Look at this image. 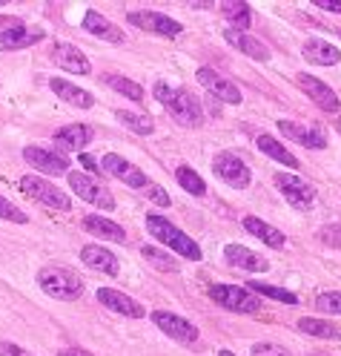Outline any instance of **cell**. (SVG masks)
Wrapping results in <instances>:
<instances>
[{"mask_svg": "<svg viewBox=\"0 0 341 356\" xmlns=\"http://www.w3.org/2000/svg\"><path fill=\"white\" fill-rule=\"evenodd\" d=\"M152 95L158 98V104H161L181 127H201V124H203L201 104H198V98H192V95L187 92V89L169 86V83H164V81H158V83L152 86Z\"/></svg>", "mask_w": 341, "mask_h": 356, "instance_id": "6da1fadb", "label": "cell"}, {"mask_svg": "<svg viewBox=\"0 0 341 356\" xmlns=\"http://www.w3.org/2000/svg\"><path fill=\"white\" fill-rule=\"evenodd\" d=\"M38 284L43 293L58 302H78L83 296V279L78 273H72L69 267H60V264L43 267L38 273Z\"/></svg>", "mask_w": 341, "mask_h": 356, "instance_id": "7a4b0ae2", "label": "cell"}, {"mask_svg": "<svg viewBox=\"0 0 341 356\" xmlns=\"http://www.w3.org/2000/svg\"><path fill=\"white\" fill-rule=\"evenodd\" d=\"M147 230H149L158 241H161V244H167V248H169L172 253H178L181 259H192V261L203 259V253H201L198 244L192 241V236H187L181 227H175L169 218L149 213V216H147Z\"/></svg>", "mask_w": 341, "mask_h": 356, "instance_id": "3957f363", "label": "cell"}, {"mask_svg": "<svg viewBox=\"0 0 341 356\" xmlns=\"http://www.w3.org/2000/svg\"><path fill=\"white\" fill-rule=\"evenodd\" d=\"M207 293L215 305H221L224 310H233V314H258L264 305L261 296H256L249 287H238V284H213Z\"/></svg>", "mask_w": 341, "mask_h": 356, "instance_id": "277c9868", "label": "cell"}, {"mask_svg": "<svg viewBox=\"0 0 341 356\" xmlns=\"http://www.w3.org/2000/svg\"><path fill=\"white\" fill-rule=\"evenodd\" d=\"M20 190H24L26 195H32L35 202L52 207V210H60V213L72 210V198L66 193H60L52 181H47V178H40V175H24L20 178Z\"/></svg>", "mask_w": 341, "mask_h": 356, "instance_id": "5b68a950", "label": "cell"}, {"mask_svg": "<svg viewBox=\"0 0 341 356\" xmlns=\"http://www.w3.org/2000/svg\"><path fill=\"white\" fill-rule=\"evenodd\" d=\"M213 172L235 190H244V187H249V181H253L249 167L244 164V159H238L235 152H218L213 159Z\"/></svg>", "mask_w": 341, "mask_h": 356, "instance_id": "8992f818", "label": "cell"}, {"mask_svg": "<svg viewBox=\"0 0 341 356\" xmlns=\"http://www.w3.org/2000/svg\"><path fill=\"white\" fill-rule=\"evenodd\" d=\"M276 187H278V193L287 198L295 210H307L315 202L313 184L304 181V178L295 175V172H276Z\"/></svg>", "mask_w": 341, "mask_h": 356, "instance_id": "52a82bcc", "label": "cell"}, {"mask_svg": "<svg viewBox=\"0 0 341 356\" xmlns=\"http://www.w3.org/2000/svg\"><path fill=\"white\" fill-rule=\"evenodd\" d=\"M69 184H72V190L83 198V202L95 204V207H101V210H115V198H112V193H109L103 184L92 181L89 175H83V172H69Z\"/></svg>", "mask_w": 341, "mask_h": 356, "instance_id": "ba28073f", "label": "cell"}, {"mask_svg": "<svg viewBox=\"0 0 341 356\" xmlns=\"http://www.w3.org/2000/svg\"><path fill=\"white\" fill-rule=\"evenodd\" d=\"M198 83L207 89L213 98H221L224 104H241L244 101L241 98V89L230 78H224L221 72L210 70V66H201V70H198Z\"/></svg>", "mask_w": 341, "mask_h": 356, "instance_id": "9c48e42d", "label": "cell"}, {"mask_svg": "<svg viewBox=\"0 0 341 356\" xmlns=\"http://www.w3.org/2000/svg\"><path fill=\"white\" fill-rule=\"evenodd\" d=\"M101 164H103V172H109L112 178H118V181H124L126 187H135V190H147L149 187V178L135 167V164H129L126 159H121V155H115V152H106L103 159H101Z\"/></svg>", "mask_w": 341, "mask_h": 356, "instance_id": "30bf717a", "label": "cell"}, {"mask_svg": "<svg viewBox=\"0 0 341 356\" xmlns=\"http://www.w3.org/2000/svg\"><path fill=\"white\" fill-rule=\"evenodd\" d=\"M152 322L155 327H161L169 339L175 342H184V345H192L198 342V327L192 322H187L184 316H178V314H167V310H155L152 314Z\"/></svg>", "mask_w": 341, "mask_h": 356, "instance_id": "8fae6325", "label": "cell"}, {"mask_svg": "<svg viewBox=\"0 0 341 356\" xmlns=\"http://www.w3.org/2000/svg\"><path fill=\"white\" fill-rule=\"evenodd\" d=\"M129 24L132 26H141L152 35H161V38H178L184 32V26L172 20L169 15H161V12H129Z\"/></svg>", "mask_w": 341, "mask_h": 356, "instance_id": "7c38bea8", "label": "cell"}, {"mask_svg": "<svg viewBox=\"0 0 341 356\" xmlns=\"http://www.w3.org/2000/svg\"><path fill=\"white\" fill-rule=\"evenodd\" d=\"M295 83L304 89L307 98H313V104H315L318 109H324V113H338L341 101L335 98V92H333V89H330L324 81H318V78L301 72V75H295Z\"/></svg>", "mask_w": 341, "mask_h": 356, "instance_id": "4fadbf2b", "label": "cell"}, {"mask_svg": "<svg viewBox=\"0 0 341 356\" xmlns=\"http://www.w3.org/2000/svg\"><path fill=\"white\" fill-rule=\"evenodd\" d=\"M24 159L38 170V172H47V175H69V161L58 155L55 149H43V147H26L24 149Z\"/></svg>", "mask_w": 341, "mask_h": 356, "instance_id": "5bb4252c", "label": "cell"}, {"mask_svg": "<svg viewBox=\"0 0 341 356\" xmlns=\"http://www.w3.org/2000/svg\"><path fill=\"white\" fill-rule=\"evenodd\" d=\"M52 60H55V66H60V70L69 72V75H89V72H92V63H89V58L78 47H72V43H55Z\"/></svg>", "mask_w": 341, "mask_h": 356, "instance_id": "9a60e30c", "label": "cell"}, {"mask_svg": "<svg viewBox=\"0 0 341 356\" xmlns=\"http://www.w3.org/2000/svg\"><path fill=\"white\" fill-rule=\"evenodd\" d=\"M98 302L106 310H112V314H121V316H129V319H141L147 314L144 305H138L132 296L115 291V287H101V291H98Z\"/></svg>", "mask_w": 341, "mask_h": 356, "instance_id": "2e32d148", "label": "cell"}, {"mask_svg": "<svg viewBox=\"0 0 341 356\" xmlns=\"http://www.w3.org/2000/svg\"><path fill=\"white\" fill-rule=\"evenodd\" d=\"M224 259L230 267H241V270H249V273H267L269 270V261L264 256H258L256 250L244 248V244H226Z\"/></svg>", "mask_w": 341, "mask_h": 356, "instance_id": "e0dca14e", "label": "cell"}, {"mask_svg": "<svg viewBox=\"0 0 341 356\" xmlns=\"http://www.w3.org/2000/svg\"><path fill=\"white\" fill-rule=\"evenodd\" d=\"M278 129H281V136H287L290 141L301 144V147H310V149H324L327 147L324 132L315 129V127H304V124H295V121H278Z\"/></svg>", "mask_w": 341, "mask_h": 356, "instance_id": "ac0fdd59", "label": "cell"}, {"mask_svg": "<svg viewBox=\"0 0 341 356\" xmlns=\"http://www.w3.org/2000/svg\"><path fill=\"white\" fill-rule=\"evenodd\" d=\"M81 261L89 267V270H98L106 276H118V270H121L115 253H109L106 248H101V244H86L81 250Z\"/></svg>", "mask_w": 341, "mask_h": 356, "instance_id": "d6986e66", "label": "cell"}, {"mask_svg": "<svg viewBox=\"0 0 341 356\" xmlns=\"http://www.w3.org/2000/svg\"><path fill=\"white\" fill-rule=\"evenodd\" d=\"M89 141H92V129H89L86 124H69V127L58 129L55 138H52L55 149H60V152H78Z\"/></svg>", "mask_w": 341, "mask_h": 356, "instance_id": "ffe728a7", "label": "cell"}, {"mask_svg": "<svg viewBox=\"0 0 341 356\" xmlns=\"http://www.w3.org/2000/svg\"><path fill=\"white\" fill-rule=\"evenodd\" d=\"M83 29L92 35V38H101V40H109V43H124V40H126L124 29H118L109 17H103V15L95 12V9H89V12L83 15Z\"/></svg>", "mask_w": 341, "mask_h": 356, "instance_id": "44dd1931", "label": "cell"}, {"mask_svg": "<svg viewBox=\"0 0 341 356\" xmlns=\"http://www.w3.org/2000/svg\"><path fill=\"white\" fill-rule=\"evenodd\" d=\"M43 40V29H26V26H12L0 32V52H17L26 49L32 43Z\"/></svg>", "mask_w": 341, "mask_h": 356, "instance_id": "7402d4cb", "label": "cell"}, {"mask_svg": "<svg viewBox=\"0 0 341 356\" xmlns=\"http://www.w3.org/2000/svg\"><path fill=\"white\" fill-rule=\"evenodd\" d=\"M224 38H226V43H230V47H235V49L244 52L247 58H253V60H269V49L264 47L258 38L247 35V32H238V29H226Z\"/></svg>", "mask_w": 341, "mask_h": 356, "instance_id": "603a6c76", "label": "cell"}, {"mask_svg": "<svg viewBox=\"0 0 341 356\" xmlns=\"http://www.w3.org/2000/svg\"><path fill=\"white\" fill-rule=\"evenodd\" d=\"M304 60L307 63H315V66H335L341 60V52L333 47V43L322 40V38H310L304 43V49H301Z\"/></svg>", "mask_w": 341, "mask_h": 356, "instance_id": "cb8c5ba5", "label": "cell"}, {"mask_svg": "<svg viewBox=\"0 0 341 356\" xmlns=\"http://www.w3.org/2000/svg\"><path fill=\"white\" fill-rule=\"evenodd\" d=\"M244 230L253 233L256 238H261L267 248H272V250H281L284 244H287V236L278 227H272V225H267V221H261L258 216H247L244 218Z\"/></svg>", "mask_w": 341, "mask_h": 356, "instance_id": "d4e9b609", "label": "cell"}, {"mask_svg": "<svg viewBox=\"0 0 341 356\" xmlns=\"http://www.w3.org/2000/svg\"><path fill=\"white\" fill-rule=\"evenodd\" d=\"M49 86H52V92H55L58 98H63L66 104H72V106H78V109H89V106L95 104V98L89 95L86 89H81V86H75V83H69V81H63V78H52Z\"/></svg>", "mask_w": 341, "mask_h": 356, "instance_id": "484cf974", "label": "cell"}, {"mask_svg": "<svg viewBox=\"0 0 341 356\" xmlns=\"http://www.w3.org/2000/svg\"><path fill=\"white\" fill-rule=\"evenodd\" d=\"M83 230L92 233V236H101L106 241H118V244L126 241V230L121 225H115V221L103 218V216H86L83 218Z\"/></svg>", "mask_w": 341, "mask_h": 356, "instance_id": "4316f807", "label": "cell"}, {"mask_svg": "<svg viewBox=\"0 0 341 356\" xmlns=\"http://www.w3.org/2000/svg\"><path fill=\"white\" fill-rule=\"evenodd\" d=\"M299 330L307 333V337H318V339H341V325L327 322V319L304 316V319H299Z\"/></svg>", "mask_w": 341, "mask_h": 356, "instance_id": "83f0119b", "label": "cell"}, {"mask_svg": "<svg viewBox=\"0 0 341 356\" xmlns=\"http://www.w3.org/2000/svg\"><path fill=\"white\" fill-rule=\"evenodd\" d=\"M258 149L264 152V155H269V159H276L278 164H284V167H299V159L281 144V141H276L272 136H258Z\"/></svg>", "mask_w": 341, "mask_h": 356, "instance_id": "f1b7e54d", "label": "cell"}, {"mask_svg": "<svg viewBox=\"0 0 341 356\" xmlns=\"http://www.w3.org/2000/svg\"><path fill=\"white\" fill-rule=\"evenodd\" d=\"M221 12L238 32L249 29V24H253V12H249V3H244V0H238V3L235 0H226V3H221Z\"/></svg>", "mask_w": 341, "mask_h": 356, "instance_id": "f546056e", "label": "cell"}, {"mask_svg": "<svg viewBox=\"0 0 341 356\" xmlns=\"http://www.w3.org/2000/svg\"><path fill=\"white\" fill-rule=\"evenodd\" d=\"M175 178H178V184L184 187L190 195H203V193H207V184H203V178H201L192 167H187V164H181V167L175 170Z\"/></svg>", "mask_w": 341, "mask_h": 356, "instance_id": "4dcf8cb0", "label": "cell"}, {"mask_svg": "<svg viewBox=\"0 0 341 356\" xmlns=\"http://www.w3.org/2000/svg\"><path fill=\"white\" fill-rule=\"evenodd\" d=\"M249 291L256 296H267V299H276V302H284V305H299V296L284 291V287H272V284H264V282H249Z\"/></svg>", "mask_w": 341, "mask_h": 356, "instance_id": "1f68e13d", "label": "cell"}, {"mask_svg": "<svg viewBox=\"0 0 341 356\" xmlns=\"http://www.w3.org/2000/svg\"><path fill=\"white\" fill-rule=\"evenodd\" d=\"M141 256H144L152 267H158V270H164V273H175V270H178V261H175L169 253L152 248V244H144V248H141Z\"/></svg>", "mask_w": 341, "mask_h": 356, "instance_id": "d6a6232c", "label": "cell"}, {"mask_svg": "<svg viewBox=\"0 0 341 356\" xmlns=\"http://www.w3.org/2000/svg\"><path fill=\"white\" fill-rule=\"evenodd\" d=\"M106 83L115 89V92H121V95H126V98H132L135 104H141L144 101V86L141 83H135V81H129V78H121V75H106Z\"/></svg>", "mask_w": 341, "mask_h": 356, "instance_id": "836d02e7", "label": "cell"}, {"mask_svg": "<svg viewBox=\"0 0 341 356\" xmlns=\"http://www.w3.org/2000/svg\"><path fill=\"white\" fill-rule=\"evenodd\" d=\"M118 121H121L126 129L138 132V136H149V132L155 129V124H152L149 115H135V113H124V109H118Z\"/></svg>", "mask_w": 341, "mask_h": 356, "instance_id": "e575fe53", "label": "cell"}, {"mask_svg": "<svg viewBox=\"0 0 341 356\" xmlns=\"http://www.w3.org/2000/svg\"><path fill=\"white\" fill-rule=\"evenodd\" d=\"M315 307H318V310H324V314H338V316H341V293H338V291L318 293Z\"/></svg>", "mask_w": 341, "mask_h": 356, "instance_id": "d590c367", "label": "cell"}, {"mask_svg": "<svg viewBox=\"0 0 341 356\" xmlns=\"http://www.w3.org/2000/svg\"><path fill=\"white\" fill-rule=\"evenodd\" d=\"M0 218L15 221V225H26V221H29V216L20 210V207H15L9 198H3V195H0Z\"/></svg>", "mask_w": 341, "mask_h": 356, "instance_id": "8d00e7d4", "label": "cell"}, {"mask_svg": "<svg viewBox=\"0 0 341 356\" xmlns=\"http://www.w3.org/2000/svg\"><path fill=\"white\" fill-rule=\"evenodd\" d=\"M249 356H292L287 348L281 345H272V342H258L253 345V350H249Z\"/></svg>", "mask_w": 341, "mask_h": 356, "instance_id": "74e56055", "label": "cell"}, {"mask_svg": "<svg viewBox=\"0 0 341 356\" xmlns=\"http://www.w3.org/2000/svg\"><path fill=\"white\" fill-rule=\"evenodd\" d=\"M318 238L330 248H341V225H330V227H322L318 230Z\"/></svg>", "mask_w": 341, "mask_h": 356, "instance_id": "f35d334b", "label": "cell"}, {"mask_svg": "<svg viewBox=\"0 0 341 356\" xmlns=\"http://www.w3.org/2000/svg\"><path fill=\"white\" fill-rule=\"evenodd\" d=\"M147 195L152 198L155 204H161V207H169V195L164 193V187H161V184H152V181H149V187H147Z\"/></svg>", "mask_w": 341, "mask_h": 356, "instance_id": "ab89813d", "label": "cell"}, {"mask_svg": "<svg viewBox=\"0 0 341 356\" xmlns=\"http://www.w3.org/2000/svg\"><path fill=\"white\" fill-rule=\"evenodd\" d=\"M0 356H32V353L15 342H0Z\"/></svg>", "mask_w": 341, "mask_h": 356, "instance_id": "60d3db41", "label": "cell"}, {"mask_svg": "<svg viewBox=\"0 0 341 356\" xmlns=\"http://www.w3.org/2000/svg\"><path fill=\"white\" fill-rule=\"evenodd\" d=\"M89 172H95V175H101L103 172V164L98 161V159H92V155H86V152H81V159H78Z\"/></svg>", "mask_w": 341, "mask_h": 356, "instance_id": "b9f144b4", "label": "cell"}, {"mask_svg": "<svg viewBox=\"0 0 341 356\" xmlns=\"http://www.w3.org/2000/svg\"><path fill=\"white\" fill-rule=\"evenodd\" d=\"M313 6L324 9V12H333V15H341V0H313Z\"/></svg>", "mask_w": 341, "mask_h": 356, "instance_id": "7bdbcfd3", "label": "cell"}, {"mask_svg": "<svg viewBox=\"0 0 341 356\" xmlns=\"http://www.w3.org/2000/svg\"><path fill=\"white\" fill-rule=\"evenodd\" d=\"M58 356H95V353H89V350H83V348H66V350H60Z\"/></svg>", "mask_w": 341, "mask_h": 356, "instance_id": "ee69618b", "label": "cell"}, {"mask_svg": "<svg viewBox=\"0 0 341 356\" xmlns=\"http://www.w3.org/2000/svg\"><path fill=\"white\" fill-rule=\"evenodd\" d=\"M218 356H235L233 350H218Z\"/></svg>", "mask_w": 341, "mask_h": 356, "instance_id": "f6af8a7d", "label": "cell"}, {"mask_svg": "<svg viewBox=\"0 0 341 356\" xmlns=\"http://www.w3.org/2000/svg\"><path fill=\"white\" fill-rule=\"evenodd\" d=\"M335 129H338V136H341V118H338V121H335Z\"/></svg>", "mask_w": 341, "mask_h": 356, "instance_id": "bcb514c9", "label": "cell"}, {"mask_svg": "<svg viewBox=\"0 0 341 356\" xmlns=\"http://www.w3.org/2000/svg\"><path fill=\"white\" fill-rule=\"evenodd\" d=\"M338 38H341V29H338Z\"/></svg>", "mask_w": 341, "mask_h": 356, "instance_id": "7dc6e473", "label": "cell"}]
</instances>
